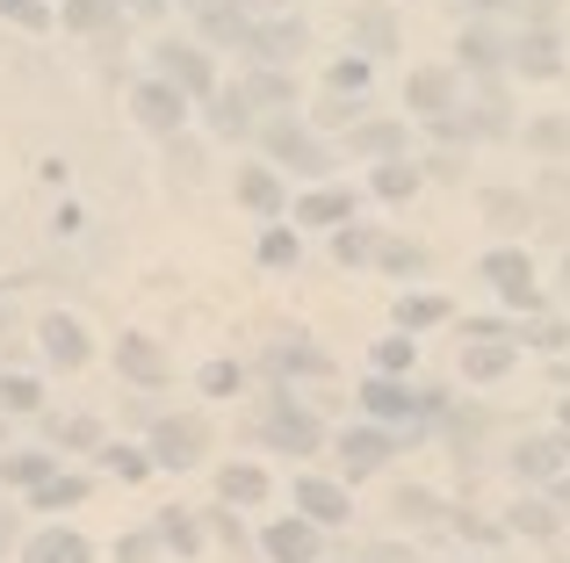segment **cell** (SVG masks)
I'll return each instance as SVG.
<instances>
[{"mask_svg":"<svg viewBox=\"0 0 570 563\" xmlns=\"http://www.w3.org/2000/svg\"><path fill=\"white\" fill-rule=\"evenodd\" d=\"M275 448H289V455H318L325 448V426H318V412H304L296 405V391H275L267 397V426H261Z\"/></svg>","mask_w":570,"mask_h":563,"instance_id":"6da1fadb","label":"cell"},{"mask_svg":"<svg viewBox=\"0 0 570 563\" xmlns=\"http://www.w3.org/2000/svg\"><path fill=\"white\" fill-rule=\"evenodd\" d=\"M267 159H282V167L304 174V181H325V174H333L325 138L318 130H296V124H267Z\"/></svg>","mask_w":570,"mask_h":563,"instance_id":"7a4b0ae2","label":"cell"},{"mask_svg":"<svg viewBox=\"0 0 570 563\" xmlns=\"http://www.w3.org/2000/svg\"><path fill=\"white\" fill-rule=\"evenodd\" d=\"M246 58H261L267 72H282V66H296V58L311 51V29L296 22V14H275V22H261V29H246V43H238Z\"/></svg>","mask_w":570,"mask_h":563,"instance_id":"3957f363","label":"cell"},{"mask_svg":"<svg viewBox=\"0 0 570 563\" xmlns=\"http://www.w3.org/2000/svg\"><path fill=\"white\" fill-rule=\"evenodd\" d=\"M159 80H167L181 101H209V95H217V72H209L203 43H159Z\"/></svg>","mask_w":570,"mask_h":563,"instance_id":"277c9868","label":"cell"},{"mask_svg":"<svg viewBox=\"0 0 570 563\" xmlns=\"http://www.w3.org/2000/svg\"><path fill=\"white\" fill-rule=\"evenodd\" d=\"M476 275H484L513 310H534V304H542V289H534V260L520 254V246H499V254H484V260H476Z\"/></svg>","mask_w":570,"mask_h":563,"instance_id":"5b68a950","label":"cell"},{"mask_svg":"<svg viewBox=\"0 0 570 563\" xmlns=\"http://www.w3.org/2000/svg\"><path fill=\"white\" fill-rule=\"evenodd\" d=\"M261 550H267V563H325V527H311L304 513H289V521H267Z\"/></svg>","mask_w":570,"mask_h":563,"instance_id":"8992f818","label":"cell"},{"mask_svg":"<svg viewBox=\"0 0 570 563\" xmlns=\"http://www.w3.org/2000/svg\"><path fill=\"white\" fill-rule=\"evenodd\" d=\"M404 101H412V116H448L462 101V72L455 66H412V80H404Z\"/></svg>","mask_w":570,"mask_h":563,"instance_id":"52a82bcc","label":"cell"},{"mask_svg":"<svg viewBox=\"0 0 570 563\" xmlns=\"http://www.w3.org/2000/svg\"><path fill=\"white\" fill-rule=\"evenodd\" d=\"M203 441H209L203 419H159L153 426V470H195L203 463Z\"/></svg>","mask_w":570,"mask_h":563,"instance_id":"ba28073f","label":"cell"},{"mask_svg":"<svg viewBox=\"0 0 570 563\" xmlns=\"http://www.w3.org/2000/svg\"><path fill=\"white\" fill-rule=\"evenodd\" d=\"M333 455H340V470H347V477H368V470H383L390 455H397V434H390V426H347Z\"/></svg>","mask_w":570,"mask_h":563,"instance_id":"9c48e42d","label":"cell"},{"mask_svg":"<svg viewBox=\"0 0 570 563\" xmlns=\"http://www.w3.org/2000/svg\"><path fill=\"white\" fill-rule=\"evenodd\" d=\"M130 116H138L145 130H159V138H181V116H188V101L174 95L167 80H145V87H130Z\"/></svg>","mask_w":570,"mask_h":563,"instance_id":"30bf717a","label":"cell"},{"mask_svg":"<svg viewBox=\"0 0 570 563\" xmlns=\"http://www.w3.org/2000/svg\"><path fill=\"white\" fill-rule=\"evenodd\" d=\"M354 397H362V412H368V419H383V426H412L419 419V391H412V383H397V376H368Z\"/></svg>","mask_w":570,"mask_h":563,"instance_id":"8fae6325","label":"cell"},{"mask_svg":"<svg viewBox=\"0 0 570 563\" xmlns=\"http://www.w3.org/2000/svg\"><path fill=\"white\" fill-rule=\"evenodd\" d=\"M296 513H304L311 527H340V521H354V498H347V484H333V477H296Z\"/></svg>","mask_w":570,"mask_h":563,"instance_id":"7c38bea8","label":"cell"},{"mask_svg":"<svg viewBox=\"0 0 570 563\" xmlns=\"http://www.w3.org/2000/svg\"><path fill=\"white\" fill-rule=\"evenodd\" d=\"M513 368H520L513 339H462V376L470 383H505Z\"/></svg>","mask_w":570,"mask_h":563,"instance_id":"4fadbf2b","label":"cell"},{"mask_svg":"<svg viewBox=\"0 0 570 563\" xmlns=\"http://www.w3.org/2000/svg\"><path fill=\"white\" fill-rule=\"evenodd\" d=\"M116 368H124L138 391H159V383H167V354H159V339H145V333L116 339Z\"/></svg>","mask_w":570,"mask_h":563,"instance_id":"5bb4252c","label":"cell"},{"mask_svg":"<svg viewBox=\"0 0 570 563\" xmlns=\"http://www.w3.org/2000/svg\"><path fill=\"white\" fill-rule=\"evenodd\" d=\"M404 145H412V124H397V116L347 130V159H404Z\"/></svg>","mask_w":570,"mask_h":563,"instance_id":"9a60e30c","label":"cell"},{"mask_svg":"<svg viewBox=\"0 0 570 563\" xmlns=\"http://www.w3.org/2000/svg\"><path fill=\"white\" fill-rule=\"evenodd\" d=\"M505 66L528 72V80H557V72H563V51H557V37H549V29H534V37H505Z\"/></svg>","mask_w":570,"mask_h":563,"instance_id":"2e32d148","label":"cell"},{"mask_svg":"<svg viewBox=\"0 0 570 563\" xmlns=\"http://www.w3.org/2000/svg\"><path fill=\"white\" fill-rule=\"evenodd\" d=\"M238 203H246L253 217H282V210H289V196H282V181H275V167H261V159H246V167H238Z\"/></svg>","mask_w":570,"mask_h":563,"instance_id":"e0dca14e","label":"cell"},{"mask_svg":"<svg viewBox=\"0 0 570 563\" xmlns=\"http://www.w3.org/2000/svg\"><path fill=\"white\" fill-rule=\"evenodd\" d=\"M347 217H354V188H311V196H296V225L340 231Z\"/></svg>","mask_w":570,"mask_h":563,"instance_id":"ac0fdd59","label":"cell"},{"mask_svg":"<svg viewBox=\"0 0 570 563\" xmlns=\"http://www.w3.org/2000/svg\"><path fill=\"white\" fill-rule=\"evenodd\" d=\"M37 333H43V354H51L58 368H80V362H87V325H80V318L51 310V318H43Z\"/></svg>","mask_w":570,"mask_h":563,"instance_id":"d6986e66","label":"cell"},{"mask_svg":"<svg viewBox=\"0 0 570 563\" xmlns=\"http://www.w3.org/2000/svg\"><path fill=\"white\" fill-rule=\"evenodd\" d=\"M22 563H95V550H87V535H72V527H43V535L22 542Z\"/></svg>","mask_w":570,"mask_h":563,"instance_id":"ffe728a7","label":"cell"},{"mask_svg":"<svg viewBox=\"0 0 570 563\" xmlns=\"http://www.w3.org/2000/svg\"><path fill=\"white\" fill-rule=\"evenodd\" d=\"M570 521V513L557 506V498H520L513 513H505V535H528V542H549L557 527Z\"/></svg>","mask_w":570,"mask_h":563,"instance_id":"44dd1931","label":"cell"},{"mask_svg":"<svg viewBox=\"0 0 570 563\" xmlns=\"http://www.w3.org/2000/svg\"><path fill=\"white\" fill-rule=\"evenodd\" d=\"M238 101H246V109H267V116H282V109H296V80L289 72H253L246 87H238Z\"/></svg>","mask_w":570,"mask_h":563,"instance_id":"7402d4cb","label":"cell"},{"mask_svg":"<svg viewBox=\"0 0 570 563\" xmlns=\"http://www.w3.org/2000/svg\"><path fill=\"white\" fill-rule=\"evenodd\" d=\"M476 210H484V225H491V231H528L534 203L520 196V188H484V196H476Z\"/></svg>","mask_w":570,"mask_h":563,"instance_id":"603a6c76","label":"cell"},{"mask_svg":"<svg viewBox=\"0 0 570 563\" xmlns=\"http://www.w3.org/2000/svg\"><path fill=\"white\" fill-rule=\"evenodd\" d=\"M448 318H455V304H448V296H433V289H419V296L404 289L397 296V333H412V339L426 333V325H448Z\"/></svg>","mask_w":570,"mask_h":563,"instance_id":"cb8c5ba5","label":"cell"},{"mask_svg":"<svg viewBox=\"0 0 570 563\" xmlns=\"http://www.w3.org/2000/svg\"><path fill=\"white\" fill-rule=\"evenodd\" d=\"M419 181H426V167H419V159H376V174H368V188H376L383 203H412Z\"/></svg>","mask_w":570,"mask_h":563,"instance_id":"d4e9b609","label":"cell"},{"mask_svg":"<svg viewBox=\"0 0 570 563\" xmlns=\"http://www.w3.org/2000/svg\"><path fill=\"white\" fill-rule=\"evenodd\" d=\"M354 43H362L368 66L390 58V51H397V14H390V8H362V14H354Z\"/></svg>","mask_w":570,"mask_h":563,"instance_id":"484cf974","label":"cell"},{"mask_svg":"<svg viewBox=\"0 0 570 563\" xmlns=\"http://www.w3.org/2000/svg\"><path fill=\"white\" fill-rule=\"evenodd\" d=\"M217 492H224V506H261V498H267V470L261 463H224Z\"/></svg>","mask_w":570,"mask_h":563,"instance_id":"4316f807","label":"cell"},{"mask_svg":"<svg viewBox=\"0 0 570 563\" xmlns=\"http://www.w3.org/2000/svg\"><path fill=\"white\" fill-rule=\"evenodd\" d=\"M455 66L462 72H499L505 66V37H499V29H470L462 51H455Z\"/></svg>","mask_w":570,"mask_h":563,"instance_id":"83f0119b","label":"cell"},{"mask_svg":"<svg viewBox=\"0 0 570 563\" xmlns=\"http://www.w3.org/2000/svg\"><path fill=\"white\" fill-rule=\"evenodd\" d=\"M333 260L340 268H368V260H376V231L368 225H340L333 231Z\"/></svg>","mask_w":570,"mask_h":563,"instance_id":"f1b7e54d","label":"cell"},{"mask_svg":"<svg viewBox=\"0 0 570 563\" xmlns=\"http://www.w3.org/2000/svg\"><path fill=\"white\" fill-rule=\"evenodd\" d=\"M311 124H318V130H354V124H362V95H333V87H325L318 109H311Z\"/></svg>","mask_w":570,"mask_h":563,"instance_id":"f546056e","label":"cell"},{"mask_svg":"<svg viewBox=\"0 0 570 563\" xmlns=\"http://www.w3.org/2000/svg\"><path fill=\"white\" fill-rule=\"evenodd\" d=\"M43 477H58V463L43 448H22V455H8V463H0V484H29V492H37Z\"/></svg>","mask_w":570,"mask_h":563,"instance_id":"4dcf8cb0","label":"cell"},{"mask_svg":"<svg viewBox=\"0 0 570 563\" xmlns=\"http://www.w3.org/2000/svg\"><path fill=\"white\" fill-rule=\"evenodd\" d=\"M528 152L563 159L570 152V116H534V124H528Z\"/></svg>","mask_w":570,"mask_h":563,"instance_id":"1f68e13d","label":"cell"},{"mask_svg":"<svg viewBox=\"0 0 570 563\" xmlns=\"http://www.w3.org/2000/svg\"><path fill=\"white\" fill-rule=\"evenodd\" d=\"M376 268L383 275H419L426 268V246L419 239H376Z\"/></svg>","mask_w":570,"mask_h":563,"instance_id":"d6a6232c","label":"cell"},{"mask_svg":"<svg viewBox=\"0 0 570 563\" xmlns=\"http://www.w3.org/2000/svg\"><path fill=\"white\" fill-rule=\"evenodd\" d=\"M267 362H275L282 376H296V368H304V376H325V354L311 347V339H275V354H267Z\"/></svg>","mask_w":570,"mask_h":563,"instance_id":"836d02e7","label":"cell"},{"mask_svg":"<svg viewBox=\"0 0 570 563\" xmlns=\"http://www.w3.org/2000/svg\"><path fill=\"white\" fill-rule=\"evenodd\" d=\"M153 535L167 542V550H181V556H195V550H203V527H195L181 506H167V513H159V527H153Z\"/></svg>","mask_w":570,"mask_h":563,"instance_id":"e575fe53","label":"cell"},{"mask_svg":"<svg viewBox=\"0 0 570 563\" xmlns=\"http://www.w3.org/2000/svg\"><path fill=\"white\" fill-rule=\"evenodd\" d=\"M390 506H397V521H419V527H433V521H448L441 513V498L426 492V484H404L397 498H390Z\"/></svg>","mask_w":570,"mask_h":563,"instance_id":"d590c367","label":"cell"},{"mask_svg":"<svg viewBox=\"0 0 570 563\" xmlns=\"http://www.w3.org/2000/svg\"><path fill=\"white\" fill-rule=\"evenodd\" d=\"M368 58L362 51H347V58H333V72H325V87H333V95H368Z\"/></svg>","mask_w":570,"mask_h":563,"instance_id":"8d00e7d4","label":"cell"},{"mask_svg":"<svg viewBox=\"0 0 570 563\" xmlns=\"http://www.w3.org/2000/svg\"><path fill=\"white\" fill-rule=\"evenodd\" d=\"M412 354H419L412 333H390V339H376V354H368V362H376V376H404V368H412Z\"/></svg>","mask_w":570,"mask_h":563,"instance_id":"74e56055","label":"cell"},{"mask_svg":"<svg viewBox=\"0 0 570 563\" xmlns=\"http://www.w3.org/2000/svg\"><path fill=\"white\" fill-rule=\"evenodd\" d=\"M51 441H58V448H101V419H87V412L51 419Z\"/></svg>","mask_w":570,"mask_h":563,"instance_id":"f35d334b","label":"cell"},{"mask_svg":"<svg viewBox=\"0 0 570 563\" xmlns=\"http://www.w3.org/2000/svg\"><path fill=\"white\" fill-rule=\"evenodd\" d=\"M513 347H542V354H557V347H570V325L534 318V325H520V333H513Z\"/></svg>","mask_w":570,"mask_h":563,"instance_id":"ab89813d","label":"cell"},{"mask_svg":"<svg viewBox=\"0 0 570 563\" xmlns=\"http://www.w3.org/2000/svg\"><path fill=\"white\" fill-rule=\"evenodd\" d=\"M116 0H66V29H109L116 22Z\"/></svg>","mask_w":570,"mask_h":563,"instance_id":"60d3db41","label":"cell"},{"mask_svg":"<svg viewBox=\"0 0 570 563\" xmlns=\"http://www.w3.org/2000/svg\"><path fill=\"white\" fill-rule=\"evenodd\" d=\"M195 383H203L209 397H238V391H246V368H238V362H209Z\"/></svg>","mask_w":570,"mask_h":563,"instance_id":"b9f144b4","label":"cell"},{"mask_svg":"<svg viewBox=\"0 0 570 563\" xmlns=\"http://www.w3.org/2000/svg\"><path fill=\"white\" fill-rule=\"evenodd\" d=\"M37 405H43L37 376H0V412H37Z\"/></svg>","mask_w":570,"mask_h":563,"instance_id":"7bdbcfd3","label":"cell"},{"mask_svg":"<svg viewBox=\"0 0 570 563\" xmlns=\"http://www.w3.org/2000/svg\"><path fill=\"white\" fill-rule=\"evenodd\" d=\"M296 254H304V246H296V231H267V239H261V268H296Z\"/></svg>","mask_w":570,"mask_h":563,"instance_id":"ee69618b","label":"cell"},{"mask_svg":"<svg viewBox=\"0 0 570 563\" xmlns=\"http://www.w3.org/2000/svg\"><path fill=\"white\" fill-rule=\"evenodd\" d=\"M87 498V477H43L37 484V506H80Z\"/></svg>","mask_w":570,"mask_h":563,"instance_id":"f6af8a7d","label":"cell"},{"mask_svg":"<svg viewBox=\"0 0 570 563\" xmlns=\"http://www.w3.org/2000/svg\"><path fill=\"white\" fill-rule=\"evenodd\" d=\"M224 8H232L246 29H261V22H275V14H289V0H224Z\"/></svg>","mask_w":570,"mask_h":563,"instance_id":"bcb514c9","label":"cell"},{"mask_svg":"<svg viewBox=\"0 0 570 563\" xmlns=\"http://www.w3.org/2000/svg\"><path fill=\"white\" fill-rule=\"evenodd\" d=\"M101 463H109V470H116L124 484H138L145 470H153V455H138V448H101Z\"/></svg>","mask_w":570,"mask_h":563,"instance_id":"7dc6e473","label":"cell"},{"mask_svg":"<svg viewBox=\"0 0 570 563\" xmlns=\"http://www.w3.org/2000/svg\"><path fill=\"white\" fill-rule=\"evenodd\" d=\"M0 14L22 22V29H51V8H43V0H0Z\"/></svg>","mask_w":570,"mask_h":563,"instance_id":"c3c4849f","label":"cell"},{"mask_svg":"<svg viewBox=\"0 0 570 563\" xmlns=\"http://www.w3.org/2000/svg\"><path fill=\"white\" fill-rule=\"evenodd\" d=\"M159 556V535H124L116 542V563H153Z\"/></svg>","mask_w":570,"mask_h":563,"instance_id":"681fc988","label":"cell"},{"mask_svg":"<svg viewBox=\"0 0 570 563\" xmlns=\"http://www.w3.org/2000/svg\"><path fill=\"white\" fill-rule=\"evenodd\" d=\"M209 116H217V130H224V138H238V130H246V101H238V95H224Z\"/></svg>","mask_w":570,"mask_h":563,"instance_id":"f907efd6","label":"cell"},{"mask_svg":"<svg viewBox=\"0 0 570 563\" xmlns=\"http://www.w3.org/2000/svg\"><path fill=\"white\" fill-rule=\"evenodd\" d=\"M455 527H462V535H476V542H499L505 535L499 521H476V513H455Z\"/></svg>","mask_w":570,"mask_h":563,"instance_id":"816d5d0a","label":"cell"},{"mask_svg":"<svg viewBox=\"0 0 570 563\" xmlns=\"http://www.w3.org/2000/svg\"><path fill=\"white\" fill-rule=\"evenodd\" d=\"M368 563H419V556L404 550V542H376V550H368Z\"/></svg>","mask_w":570,"mask_h":563,"instance_id":"f5cc1de1","label":"cell"},{"mask_svg":"<svg viewBox=\"0 0 570 563\" xmlns=\"http://www.w3.org/2000/svg\"><path fill=\"white\" fill-rule=\"evenodd\" d=\"M209 527H217V535H224V542H232V550H246V527H238V521H232V513H217V521H209Z\"/></svg>","mask_w":570,"mask_h":563,"instance_id":"db71d44e","label":"cell"},{"mask_svg":"<svg viewBox=\"0 0 570 563\" xmlns=\"http://www.w3.org/2000/svg\"><path fill=\"white\" fill-rule=\"evenodd\" d=\"M116 8H130V14H159L167 0H116Z\"/></svg>","mask_w":570,"mask_h":563,"instance_id":"11a10c76","label":"cell"},{"mask_svg":"<svg viewBox=\"0 0 570 563\" xmlns=\"http://www.w3.org/2000/svg\"><path fill=\"white\" fill-rule=\"evenodd\" d=\"M8 542H14V521H0V550H8Z\"/></svg>","mask_w":570,"mask_h":563,"instance_id":"9f6ffc18","label":"cell"},{"mask_svg":"<svg viewBox=\"0 0 570 563\" xmlns=\"http://www.w3.org/2000/svg\"><path fill=\"white\" fill-rule=\"evenodd\" d=\"M470 8H513V0H470Z\"/></svg>","mask_w":570,"mask_h":563,"instance_id":"6f0895ef","label":"cell"},{"mask_svg":"<svg viewBox=\"0 0 570 563\" xmlns=\"http://www.w3.org/2000/svg\"><path fill=\"white\" fill-rule=\"evenodd\" d=\"M563 296H570V254H563Z\"/></svg>","mask_w":570,"mask_h":563,"instance_id":"680465c9","label":"cell"},{"mask_svg":"<svg viewBox=\"0 0 570 563\" xmlns=\"http://www.w3.org/2000/svg\"><path fill=\"white\" fill-rule=\"evenodd\" d=\"M563 426H570V397H563Z\"/></svg>","mask_w":570,"mask_h":563,"instance_id":"91938a15","label":"cell"}]
</instances>
